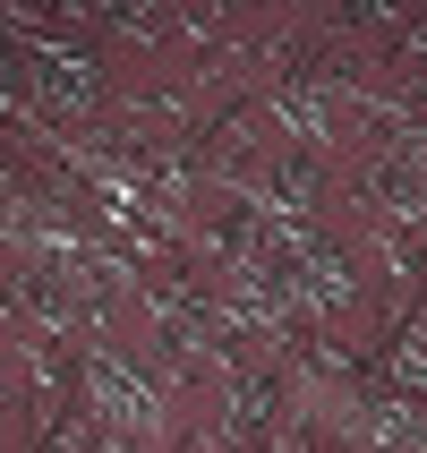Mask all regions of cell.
Instances as JSON below:
<instances>
[{
  "label": "cell",
  "mask_w": 427,
  "mask_h": 453,
  "mask_svg": "<svg viewBox=\"0 0 427 453\" xmlns=\"http://www.w3.org/2000/svg\"><path fill=\"white\" fill-rule=\"evenodd\" d=\"M77 411V351L43 342L34 326L0 317V445H51Z\"/></svg>",
  "instance_id": "cell-1"
}]
</instances>
